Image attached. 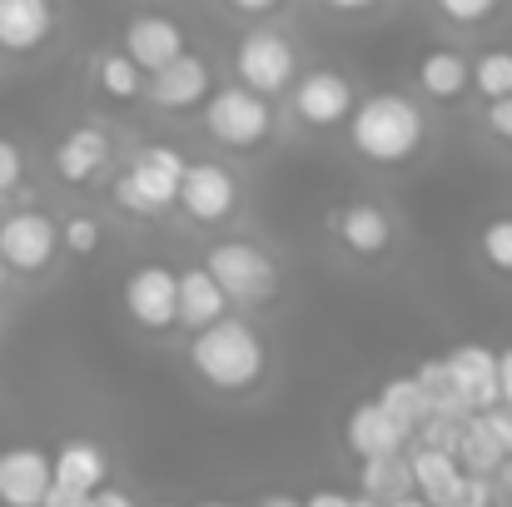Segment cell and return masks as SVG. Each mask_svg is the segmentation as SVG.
I'll use <instances>...</instances> for the list:
<instances>
[{"label":"cell","mask_w":512,"mask_h":507,"mask_svg":"<svg viewBox=\"0 0 512 507\" xmlns=\"http://www.w3.org/2000/svg\"><path fill=\"white\" fill-rule=\"evenodd\" d=\"M423 135H428L423 110L408 95H398V90H378L363 105H353V115H348V140H353V150L368 165H403V160H413Z\"/></svg>","instance_id":"6da1fadb"},{"label":"cell","mask_w":512,"mask_h":507,"mask_svg":"<svg viewBox=\"0 0 512 507\" xmlns=\"http://www.w3.org/2000/svg\"><path fill=\"white\" fill-rule=\"evenodd\" d=\"M189 368L219 393H244L264 378V338L244 319H219V324L194 334Z\"/></svg>","instance_id":"7a4b0ae2"},{"label":"cell","mask_w":512,"mask_h":507,"mask_svg":"<svg viewBox=\"0 0 512 507\" xmlns=\"http://www.w3.org/2000/svg\"><path fill=\"white\" fill-rule=\"evenodd\" d=\"M199 269L219 284L224 304H229V299H234V304H264V299H274V289H279V264H274L264 249L244 244V239H219V244H209V254H204Z\"/></svg>","instance_id":"3957f363"},{"label":"cell","mask_w":512,"mask_h":507,"mask_svg":"<svg viewBox=\"0 0 512 507\" xmlns=\"http://www.w3.org/2000/svg\"><path fill=\"white\" fill-rule=\"evenodd\" d=\"M179 179H184V155L170 145H145V150H135L130 169L115 179V204L135 219H150L174 204Z\"/></svg>","instance_id":"277c9868"},{"label":"cell","mask_w":512,"mask_h":507,"mask_svg":"<svg viewBox=\"0 0 512 507\" xmlns=\"http://www.w3.org/2000/svg\"><path fill=\"white\" fill-rule=\"evenodd\" d=\"M204 130L224 150H254L274 135V110L254 90L224 85V90H209V100H204Z\"/></svg>","instance_id":"5b68a950"},{"label":"cell","mask_w":512,"mask_h":507,"mask_svg":"<svg viewBox=\"0 0 512 507\" xmlns=\"http://www.w3.org/2000/svg\"><path fill=\"white\" fill-rule=\"evenodd\" d=\"M234 75L244 90H254L259 100L279 95L294 85L299 75V50L289 45V35L269 30V25H254L239 45H234Z\"/></svg>","instance_id":"8992f818"},{"label":"cell","mask_w":512,"mask_h":507,"mask_svg":"<svg viewBox=\"0 0 512 507\" xmlns=\"http://www.w3.org/2000/svg\"><path fill=\"white\" fill-rule=\"evenodd\" d=\"M60 249V224L40 209H15L0 219V264L10 274H40L50 269Z\"/></svg>","instance_id":"52a82bcc"},{"label":"cell","mask_w":512,"mask_h":507,"mask_svg":"<svg viewBox=\"0 0 512 507\" xmlns=\"http://www.w3.org/2000/svg\"><path fill=\"white\" fill-rule=\"evenodd\" d=\"M443 363V378L453 388V398L463 403V413H488L498 408V353L483 343H458Z\"/></svg>","instance_id":"ba28073f"},{"label":"cell","mask_w":512,"mask_h":507,"mask_svg":"<svg viewBox=\"0 0 512 507\" xmlns=\"http://www.w3.org/2000/svg\"><path fill=\"white\" fill-rule=\"evenodd\" d=\"M512 453V413L508 408H488V413H468L463 428H458V443H453V458L463 473L483 478V473H498V463Z\"/></svg>","instance_id":"9c48e42d"},{"label":"cell","mask_w":512,"mask_h":507,"mask_svg":"<svg viewBox=\"0 0 512 507\" xmlns=\"http://www.w3.org/2000/svg\"><path fill=\"white\" fill-rule=\"evenodd\" d=\"M120 55L140 75H155V70H165L170 60L184 55V30H179V20L160 15V10H140V15L125 20V50Z\"/></svg>","instance_id":"30bf717a"},{"label":"cell","mask_w":512,"mask_h":507,"mask_svg":"<svg viewBox=\"0 0 512 507\" xmlns=\"http://www.w3.org/2000/svg\"><path fill=\"white\" fill-rule=\"evenodd\" d=\"M174 204H184V214L199 219V224H219V219L234 214L239 184H234V174L224 165H209V160H204V165H184V179H179Z\"/></svg>","instance_id":"8fae6325"},{"label":"cell","mask_w":512,"mask_h":507,"mask_svg":"<svg viewBox=\"0 0 512 507\" xmlns=\"http://www.w3.org/2000/svg\"><path fill=\"white\" fill-rule=\"evenodd\" d=\"M294 115L314 130H334L353 115V85L339 70H309L304 80H294Z\"/></svg>","instance_id":"7c38bea8"},{"label":"cell","mask_w":512,"mask_h":507,"mask_svg":"<svg viewBox=\"0 0 512 507\" xmlns=\"http://www.w3.org/2000/svg\"><path fill=\"white\" fill-rule=\"evenodd\" d=\"M125 314L140 329H150V334L174 329V269H165V264H140L125 279Z\"/></svg>","instance_id":"4fadbf2b"},{"label":"cell","mask_w":512,"mask_h":507,"mask_svg":"<svg viewBox=\"0 0 512 507\" xmlns=\"http://www.w3.org/2000/svg\"><path fill=\"white\" fill-rule=\"evenodd\" d=\"M50 493V458L40 448L0 453V507H40Z\"/></svg>","instance_id":"5bb4252c"},{"label":"cell","mask_w":512,"mask_h":507,"mask_svg":"<svg viewBox=\"0 0 512 507\" xmlns=\"http://www.w3.org/2000/svg\"><path fill=\"white\" fill-rule=\"evenodd\" d=\"M105 478H110V458H105V448L90 443V438H70V443H60L55 458H50V483L65 488V493L90 498V493L105 488Z\"/></svg>","instance_id":"9a60e30c"},{"label":"cell","mask_w":512,"mask_h":507,"mask_svg":"<svg viewBox=\"0 0 512 507\" xmlns=\"http://www.w3.org/2000/svg\"><path fill=\"white\" fill-rule=\"evenodd\" d=\"M209 85H214L209 60H199V55L184 50L179 60H170L165 70L150 75V100L160 110H194L199 100H209Z\"/></svg>","instance_id":"2e32d148"},{"label":"cell","mask_w":512,"mask_h":507,"mask_svg":"<svg viewBox=\"0 0 512 507\" xmlns=\"http://www.w3.org/2000/svg\"><path fill=\"white\" fill-rule=\"evenodd\" d=\"M55 35V0H0V50L35 55Z\"/></svg>","instance_id":"e0dca14e"},{"label":"cell","mask_w":512,"mask_h":507,"mask_svg":"<svg viewBox=\"0 0 512 507\" xmlns=\"http://www.w3.org/2000/svg\"><path fill=\"white\" fill-rule=\"evenodd\" d=\"M224 319V294H219V284L204 274V269H184V274H174V324H184V329H209V324H219Z\"/></svg>","instance_id":"ac0fdd59"},{"label":"cell","mask_w":512,"mask_h":507,"mask_svg":"<svg viewBox=\"0 0 512 507\" xmlns=\"http://www.w3.org/2000/svg\"><path fill=\"white\" fill-rule=\"evenodd\" d=\"M105 165H110V135L95 125H80L55 145V174L65 184H90Z\"/></svg>","instance_id":"d6986e66"},{"label":"cell","mask_w":512,"mask_h":507,"mask_svg":"<svg viewBox=\"0 0 512 507\" xmlns=\"http://www.w3.org/2000/svg\"><path fill=\"white\" fill-rule=\"evenodd\" d=\"M343 438H348V448L368 463V458H393L403 443H408V433L378 408V403H363V408H353L348 413V428H343Z\"/></svg>","instance_id":"ffe728a7"},{"label":"cell","mask_w":512,"mask_h":507,"mask_svg":"<svg viewBox=\"0 0 512 507\" xmlns=\"http://www.w3.org/2000/svg\"><path fill=\"white\" fill-rule=\"evenodd\" d=\"M334 234L343 239V249H353L358 259H373L393 244V219L378 204H348L334 214Z\"/></svg>","instance_id":"44dd1931"},{"label":"cell","mask_w":512,"mask_h":507,"mask_svg":"<svg viewBox=\"0 0 512 507\" xmlns=\"http://www.w3.org/2000/svg\"><path fill=\"white\" fill-rule=\"evenodd\" d=\"M408 483H413V498H423L428 507H448L453 488L463 483V468L443 448H418L408 458Z\"/></svg>","instance_id":"7402d4cb"},{"label":"cell","mask_w":512,"mask_h":507,"mask_svg":"<svg viewBox=\"0 0 512 507\" xmlns=\"http://www.w3.org/2000/svg\"><path fill=\"white\" fill-rule=\"evenodd\" d=\"M418 85L433 100H458L468 90V55L463 50H448V45L443 50H428L418 60Z\"/></svg>","instance_id":"603a6c76"},{"label":"cell","mask_w":512,"mask_h":507,"mask_svg":"<svg viewBox=\"0 0 512 507\" xmlns=\"http://www.w3.org/2000/svg\"><path fill=\"white\" fill-rule=\"evenodd\" d=\"M403 433H413L418 423H428V398H423V388H418V378L413 373H403V378H388L383 388H378V398H373Z\"/></svg>","instance_id":"cb8c5ba5"},{"label":"cell","mask_w":512,"mask_h":507,"mask_svg":"<svg viewBox=\"0 0 512 507\" xmlns=\"http://www.w3.org/2000/svg\"><path fill=\"white\" fill-rule=\"evenodd\" d=\"M408 493H413V483H408V463L398 453L363 463V498L388 507V503H398V498H408Z\"/></svg>","instance_id":"d4e9b609"},{"label":"cell","mask_w":512,"mask_h":507,"mask_svg":"<svg viewBox=\"0 0 512 507\" xmlns=\"http://www.w3.org/2000/svg\"><path fill=\"white\" fill-rule=\"evenodd\" d=\"M95 85H100L110 100H120V105H130V100H140V95H145V75H140L120 50L95 55Z\"/></svg>","instance_id":"484cf974"},{"label":"cell","mask_w":512,"mask_h":507,"mask_svg":"<svg viewBox=\"0 0 512 507\" xmlns=\"http://www.w3.org/2000/svg\"><path fill=\"white\" fill-rule=\"evenodd\" d=\"M468 85L493 105L512 95V50H483L478 60H468Z\"/></svg>","instance_id":"4316f807"},{"label":"cell","mask_w":512,"mask_h":507,"mask_svg":"<svg viewBox=\"0 0 512 507\" xmlns=\"http://www.w3.org/2000/svg\"><path fill=\"white\" fill-rule=\"evenodd\" d=\"M478 249H483L488 269L512 274V214H498V219H488V224H483V234H478Z\"/></svg>","instance_id":"83f0119b"},{"label":"cell","mask_w":512,"mask_h":507,"mask_svg":"<svg viewBox=\"0 0 512 507\" xmlns=\"http://www.w3.org/2000/svg\"><path fill=\"white\" fill-rule=\"evenodd\" d=\"M60 244H65L70 254L90 259V254L105 244V229H100V219H90V214H70V219H65V229H60Z\"/></svg>","instance_id":"f1b7e54d"},{"label":"cell","mask_w":512,"mask_h":507,"mask_svg":"<svg viewBox=\"0 0 512 507\" xmlns=\"http://www.w3.org/2000/svg\"><path fill=\"white\" fill-rule=\"evenodd\" d=\"M453 25H483V20H493L498 15V5L503 0H433Z\"/></svg>","instance_id":"f546056e"},{"label":"cell","mask_w":512,"mask_h":507,"mask_svg":"<svg viewBox=\"0 0 512 507\" xmlns=\"http://www.w3.org/2000/svg\"><path fill=\"white\" fill-rule=\"evenodd\" d=\"M20 179H25V155H20L15 140L0 135V199H10L20 189Z\"/></svg>","instance_id":"4dcf8cb0"},{"label":"cell","mask_w":512,"mask_h":507,"mask_svg":"<svg viewBox=\"0 0 512 507\" xmlns=\"http://www.w3.org/2000/svg\"><path fill=\"white\" fill-rule=\"evenodd\" d=\"M488 503H493V488H488V478H473V473H463V483L448 498V507H488Z\"/></svg>","instance_id":"1f68e13d"},{"label":"cell","mask_w":512,"mask_h":507,"mask_svg":"<svg viewBox=\"0 0 512 507\" xmlns=\"http://www.w3.org/2000/svg\"><path fill=\"white\" fill-rule=\"evenodd\" d=\"M488 130H493L498 140H508V145H512V95H508V100H493V105H488Z\"/></svg>","instance_id":"d6a6232c"},{"label":"cell","mask_w":512,"mask_h":507,"mask_svg":"<svg viewBox=\"0 0 512 507\" xmlns=\"http://www.w3.org/2000/svg\"><path fill=\"white\" fill-rule=\"evenodd\" d=\"M498 408L512 413V343L498 353Z\"/></svg>","instance_id":"836d02e7"},{"label":"cell","mask_w":512,"mask_h":507,"mask_svg":"<svg viewBox=\"0 0 512 507\" xmlns=\"http://www.w3.org/2000/svg\"><path fill=\"white\" fill-rule=\"evenodd\" d=\"M85 507H135V498H130V493H120V488H110V483H105V488H100V493H90V498H85Z\"/></svg>","instance_id":"e575fe53"},{"label":"cell","mask_w":512,"mask_h":507,"mask_svg":"<svg viewBox=\"0 0 512 507\" xmlns=\"http://www.w3.org/2000/svg\"><path fill=\"white\" fill-rule=\"evenodd\" d=\"M224 5H234L239 15H269V10H279L284 0H224Z\"/></svg>","instance_id":"d590c367"},{"label":"cell","mask_w":512,"mask_h":507,"mask_svg":"<svg viewBox=\"0 0 512 507\" xmlns=\"http://www.w3.org/2000/svg\"><path fill=\"white\" fill-rule=\"evenodd\" d=\"M329 10H339V15H363V10H373V5H383V0H324Z\"/></svg>","instance_id":"8d00e7d4"},{"label":"cell","mask_w":512,"mask_h":507,"mask_svg":"<svg viewBox=\"0 0 512 507\" xmlns=\"http://www.w3.org/2000/svg\"><path fill=\"white\" fill-rule=\"evenodd\" d=\"M299 507H348V498H343V493H329V488H324V493H314V498H304V503Z\"/></svg>","instance_id":"74e56055"},{"label":"cell","mask_w":512,"mask_h":507,"mask_svg":"<svg viewBox=\"0 0 512 507\" xmlns=\"http://www.w3.org/2000/svg\"><path fill=\"white\" fill-rule=\"evenodd\" d=\"M498 473H503V488H508V493H512V453H508V458H503V463H498Z\"/></svg>","instance_id":"f35d334b"},{"label":"cell","mask_w":512,"mask_h":507,"mask_svg":"<svg viewBox=\"0 0 512 507\" xmlns=\"http://www.w3.org/2000/svg\"><path fill=\"white\" fill-rule=\"evenodd\" d=\"M259 507H299V503H294V498H284V493H274V498H264Z\"/></svg>","instance_id":"ab89813d"},{"label":"cell","mask_w":512,"mask_h":507,"mask_svg":"<svg viewBox=\"0 0 512 507\" xmlns=\"http://www.w3.org/2000/svg\"><path fill=\"white\" fill-rule=\"evenodd\" d=\"M388 507H428V503H423V498H413V493H408V498H398V503H388Z\"/></svg>","instance_id":"60d3db41"},{"label":"cell","mask_w":512,"mask_h":507,"mask_svg":"<svg viewBox=\"0 0 512 507\" xmlns=\"http://www.w3.org/2000/svg\"><path fill=\"white\" fill-rule=\"evenodd\" d=\"M348 507H383V503H373V498H348Z\"/></svg>","instance_id":"b9f144b4"},{"label":"cell","mask_w":512,"mask_h":507,"mask_svg":"<svg viewBox=\"0 0 512 507\" xmlns=\"http://www.w3.org/2000/svg\"><path fill=\"white\" fill-rule=\"evenodd\" d=\"M5 284H10V269H5V264H0V294H5Z\"/></svg>","instance_id":"7bdbcfd3"},{"label":"cell","mask_w":512,"mask_h":507,"mask_svg":"<svg viewBox=\"0 0 512 507\" xmlns=\"http://www.w3.org/2000/svg\"><path fill=\"white\" fill-rule=\"evenodd\" d=\"M199 507H234V503H199Z\"/></svg>","instance_id":"ee69618b"},{"label":"cell","mask_w":512,"mask_h":507,"mask_svg":"<svg viewBox=\"0 0 512 507\" xmlns=\"http://www.w3.org/2000/svg\"><path fill=\"white\" fill-rule=\"evenodd\" d=\"M160 507H174V503H160Z\"/></svg>","instance_id":"f6af8a7d"}]
</instances>
